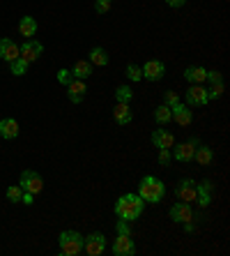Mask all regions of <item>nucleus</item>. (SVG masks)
Wrapping results in <instances>:
<instances>
[{"mask_svg": "<svg viewBox=\"0 0 230 256\" xmlns=\"http://www.w3.org/2000/svg\"><path fill=\"white\" fill-rule=\"evenodd\" d=\"M83 252L88 256H101L106 252V236H104V233L83 236Z\"/></svg>", "mask_w": 230, "mask_h": 256, "instance_id": "nucleus-4", "label": "nucleus"}, {"mask_svg": "<svg viewBox=\"0 0 230 256\" xmlns=\"http://www.w3.org/2000/svg\"><path fill=\"white\" fill-rule=\"evenodd\" d=\"M198 138L196 136H191L189 141H184V143H180V146H173V160H177V162H184V164H187V162H194V152H196V146H198Z\"/></svg>", "mask_w": 230, "mask_h": 256, "instance_id": "nucleus-6", "label": "nucleus"}, {"mask_svg": "<svg viewBox=\"0 0 230 256\" xmlns=\"http://www.w3.org/2000/svg\"><path fill=\"white\" fill-rule=\"evenodd\" d=\"M18 187H21L23 192H30V194H39V192L44 190V180H41V176L37 171H32V168H25V171L21 173Z\"/></svg>", "mask_w": 230, "mask_h": 256, "instance_id": "nucleus-5", "label": "nucleus"}, {"mask_svg": "<svg viewBox=\"0 0 230 256\" xmlns=\"http://www.w3.org/2000/svg\"><path fill=\"white\" fill-rule=\"evenodd\" d=\"M113 118H115V122H118L120 127L129 125L131 120H134V114H131L129 104H124V102H118V104H115V108H113Z\"/></svg>", "mask_w": 230, "mask_h": 256, "instance_id": "nucleus-16", "label": "nucleus"}, {"mask_svg": "<svg viewBox=\"0 0 230 256\" xmlns=\"http://www.w3.org/2000/svg\"><path fill=\"white\" fill-rule=\"evenodd\" d=\"M88 60H90V65H97V67H106V65H108V60H111V56H108V51H106V48L95 46V48H92V51H90Z\"/></svg>", "mask_w": 230, "mask_h": 256, "instance_id": "nucleus-23", "label": "nucleus"}, {"mask_svg": "<svg viewBox=\"0 0 230 256\" xmlns=\"http://www.w3.org/2000/svg\"><path fill=\"white\" fill-rule=\"evenodd\" d=\"M152 143H154V148H173L175 146V136L168 130H154Z\"/></svg>", "mask_w": 230, "mask_h": 256, "instance_id": "nucleus-17", "label": "nucleus"}, {"mask_svg": "<svg viewBox=\"0 0 230 256\" xmlns=\"http://www.w3.org/2000/svg\"><path fill=\"white\" fill-rule=\"evenodd\" d=\"M115 228H118V233H120V236H131V226H129V222L118 220V224H115Z\"/></svg>", "mask_w": 230, "mask_h": 256, "instance_id": "nucleus-36", "label": "nucleus"}, {"mask_svg": "<svg viewBox=\"0 0 230 256\" xmlns=\"http://www.w3.org/2000/svg\"><path fill=\"white\" fill-rule=\"evenodd\" d=\"M187 97V106H205L210 97H207V88H203V84H191L189 90L184 92Z\"/></svg>", "mask_w": 230, "mask_h": 256, "instance_id": "nucleus-11", "label": "nucleus"}, {"mask_svg": "<svg viewBox=\"0 0 230 256\" xmlns=\"http://www.w3.org/2000/svg\"><path fill=\"white\" fill-rule=\"evenodd\" d=\"M41 54H44V46H41V42H37V40H25V42L18 46V58H23L28 65L35 62Z\"/></svg>", "mask_w": 230, "mask_h": 256, "instance_id": "nucleus-10", "label": "nucleus"}, {"mask_svg": "<svg viewBox=\"0 0 230 256\" xmlns=\"http://www.w3.org/2000/svg\"><path fill=\"white\" fill-rule=\"evenodd\" d=\"M113 254L115 256H134L136 254V242L131 240V236H120L113 240Z\"/></svg>", "mask_w": 230, "mask_h": 256, "instance_id": "nucleus-12", "label": "nucleus"}, {"mask_svg": "<svg viewBox=\"0 0 230 256\" xmlns=\"http://www.w3.org/2000/svg\"><path fill=\"white\" fill-rule=\"evenodd\" d=\"M145 210V201H143L138 194H124L115 201V214L118 220L124 222H136Z\"/></svg>", "mask_w": 230, "mask_h": 256, "instance_id": "nucleus-1", "label": "nucleus"}, {"mask_svg": "<svg viewBox=\"0 0 230 256\" xmlns=\"http://www.w3.org/2000/svg\"><path fill=\"white\" fill-rule=\"evenodd\" d=\"M0 136L12 141V138L18 136V122L14 118H2L0 120Z\"/></svg>", "mask_w": 230, "mask_h": 256, "instance_id": "nucleus-19", "label": "nucleus"}, {"mask_svg": "<svg viewBox=\"0 0 230 256\" xmlns=\"http://www.w3.org/2000/svg\"><path fill=\"white\" fill-rule=\"evenodd\" d=\"M127 78H129V81H141L143 70L136 65V62H129V65H127Z\"/></svg>", "mask_w": 230, "mask_h": 256, "instance_id": "nucleus-29", "label": "nucleus"}, {"mask_svg": "<svg viewBox=\"0 0 230 256\" xmlns=\"http://www.w3.org/2000/svg\"><path fill=\"white\" fill-rule=\"evenodd\" d=\"M138 196L145 203H161V198L166 196V185L154 176H145L138 185Z\"/></svg>", "mask_w": 230, "mask_h": 256, "instance_id": "nucleus-2", "label": "nucleus"}, {"mask_svg": "<svg viewBox=\"0 0 230 256\" xmlns=\"http://www.w3.org/2000/svg\"><path fill=\"white\" fill-rule=\"evenodd\" d=\"M171 114H173V120H175L177 125H182V127H189L191 120H194L191 106H187V104H180V102H177L175 106H171Z\"/></svg>", "mask_w": 230, "mask_h": 256, "instance_id": "nucleus-15", "label": "nucleus"}, {"mask_svg": "<svg viewBox=\"0 0 230 256\" xmlns=\"http://www.w3.org/2000/svg\"><path fill=\"white\" fill-rule=\"evenodd\" d=\"M141 70H143V78H145V81H152V84L161 81L164 74H166V65L161 62V60H157V58H150Z\"/></svg>", "mask_w": 230, "mask_h": 256, "instance_id": "nucleus-8", "label": "nucleus"}, {"mask_svg": "<svg viewBox=\"0 0 230 256\" xmlns=\"http://www.w3.org/2000/svg\"><path fill=\"white\" fill-rule=\"evenodd\" d=\"M184 78L189 81V84H205V78H207V70L201 65H191L184 70Z\"/></svg>", "mask_w": 230, "mask_h": 256, "instance_id": "nucleus-21", "label": "nucleus"}, {"mask_svg": "<svg viewBox=\"0 0 230 256\" xmlns=\"http://www.w3.org/2000/svg\"><path fill=\"white\" fill-rule=\"evenodd\" d=\"M58 242H60V254L65 256H78L83 252V236L78 231H62Z\"/></svg>", "mask_w": 230, "mask_h": 256, "instance_id": "nucleus-3", "label": "nucleus"}, {"mask_svg": "<svg viewBox=\"0 0 230 256\" xmlns=\"http://www.w3.org/2000/svg\"><path fill=\"white\" fill-rule=\"evenodd\" d=\"M18 32L25 37V40H32L37 32V21L32 16H23L18 21Z\"/></svg>", "mask_w": 230, "mask_h": 256, "instance_id": "nucleus-24", "label": "nucleus"}, {"mask_svg": "<svg viewBox=\"0 0 230 256\" xmlns=\"http://www.w3.org/2000/svg\"><path fill=\"white\" fill-rule=\"evenodd\" d=\"M166 2H168V7H175V10L187 5V0H166Z\"/></svg>", "mask_w": 230, "mask_h": 256, "instance_id": "nucleus-38", "label": "nucleus"}, {"mask_svg": "<svg viewBox=\"0 0 230 256\" xmlns=\"http://www.w3.org/2000/svg\"><path fill=\"white\" fill-rule=\"evenodd\" d=\"M71 78H74V76H71L69 70H58V84H62L67 88V86L71 84Z\"/></svg>", "mask_w": 230, "mask_h": 256, "instance_id": "nucleus-33", "label": "nucleus"}, {"mask_svg": "<svg viewBox=\"0 0 230 256\" xmlns=\"http://www.w3.org/2000/svg\"><path fill=\"white\" fill-rule=\"evenodd\" d=\"M194 162H198L201 166H210L214 162V150L210 148V146L198 143V146H196V152H194Z\"/></svg>", "mask_w": 230, "mask_h": 256, "instance_id": "nucleus-18", "label": "nucleus"}, {"mask_svg": "<svg viewBox=\"0 0 230 256\" xmlns=\"http://www.w3.org/2000/svg\"><path fill=\"white\" fill-rule=\"evenodd\" d=\"M32 201H35V194H30V192H23V194H21V203L32 206Z\"/></svg>", "mask_w": 230, "mask_h": 256, "instance_id": "nucleus-37", "label": "nucleus"}, {"mask_svg": "<svg viewBox=\"0 0 230 256\" xmlns=\"http://www.w3.org/2000/svg\"><path fill=\"white\" fill-rule=\"evenodd\" d=\"M154 120H157V125H166V122H171L173 120L171 106H166V104L157 106V111H154Z\"/></svg>", "mask_w": 230, "mask_h": 256, "instance_id": "nucleus-25", "label": "nucleus"}, {"mask_svg": "<svg viewBox=\"0 0 230 256\" xmlns=\"http://www.w3.org/2000/svg\"><path fill=\"white\" fill-rule=\"evenodd\" d=\"M21 194H23V190H21L18 185L7 187V192H5V196H7L9 203H21Z\"/></svg>", "mask_w": 230, "mask_h": 256, "instance_id": "nucleus-28", "label": "nucleus"}, {"mask_svg": "<svg viewBox=\"0 0 230 256\" xmlns=\"http://www.w3.org/2000/svg\"><path fill=\"white\" fill-rule=\"evenodd\" d=\"M171 220L175 222V224H187V222H194V208H191V203L187 201H177L175 206L171 208Z\"/></svg>", "mask_w": 230, "mask_h": 256, "instance_id": "nucleus-9", "label": "nucleus"}, {"mask_svg": "<svg viewBox=\"0 0 230 256\" xmlns=\"http://www.w3.org/2000/svg\"><path fill=\"white\" fill-rule=\"evenodd\" d=\"M9 70H12L14 76H23L25 72H28V62H25L23 58H16V60L9 62Z\"/></svg>", "mask_w": 230, "mask_h": 256, "instance_id": "nucleus-27", "label": "nucleus"}, {"mask_svg": "<svg viewBox=\"0 0 230 256\" xmlns=\"http://www.w3.org/2000/svg\"><path fill=\"white\" fill-rule=\"evenodd\" d=\"M175 196L180 198V201L196 203V198H198V190H196V180H191V178H182V180H177V185H175Z\"/></svg>", "mask_w": 230, "mask_h": 256, "instance_id": "nucleus-7", "label": "nucleus"}, {"mask_svg": "<svg viewBox=\"0 0 230 256\" xmlns=\"http://www.w3.org/2000/svg\"><path fill=\"white\" fill-rule=\"evenodd\" d=\"M131 97H134V90H131L129 86H118V88H115V100H118V102L129 104Z\"/></svg>", "mask_w": 230, "mask_h": 256, "instance_id": "nucleus-26", "label": "nucleus"}, {"mask_svg": "<svg viewBox=\"0 0 230 256\" xmlns=\"http://www.w3.org/2000/svg\"><path fill=\"white\" fill-rule=\"evenodd\" d=\"M0 58L7 60V62H12V60L18 58V46L12 42V40H7V37L0 40Z\"/></svg>", "mask_w": 230, "mask_h": 256, "instance_id": "nucleus-20", "label": "nucleus"}, {"mask_svg": "<svg viewBox=\"0 0 230 256\" xmlns=\"http://www.w3.org/2000/svg\"><path fill=\"white\" fill-rule=\"evenodd\" d=\"M71 76L81 78V81H85V78L92 76V65H90V60H76L74 67H71Z\"/></svg>", "mask_w": 230, "mask_h": 256, "instance_id": "nucleus-22", "label": "nucleus"}, {"mask_svg": "<svg viewBox=\"0 0 230 256\" xmlns=\"http://www.w3.org/2000/svg\"><path fill=\"white\" fill-rule=\"evenodd\" d=\"M221 95H224V81H221V84H212V88L207 90V97H210V100H219Z\"/></svg>", "mask_w": 230, "mask_h": 256, "instance_id": "nucleus-31", "label": "nucleus"}, {"mask_svg": "<svg viewBox=\"0 0 230 256\" xmlns=\"http://www.w3.org/2000/svg\"><path fill=\"white\" fill-rule=\"evenodd\" d=\"M205 81H210V84H221L224 81V74L217 70H207V78Z\"/></svg>", "mask_w": 230, "mask_h": 256, "instance_id": "nucleus-35", "label": "nucleus"}, {"mask_svg": "<svg viewBox=\"0 0 230 256\" xmlns=\"http://www.w3.org/2000/svg\"><path fill=\"white\" fill-rule=\"evenodd\" d=\"M196 190H198V206L201 208H207L212 203V196H214V182L212 180H203V182H196Z\"/></svg>", "mask_w": 230, "mask_h": 256, "instance_id": "nucleus-14", "label": "nucleus"}, {"mask_svg": "<svg viewBox=\"0 0 230 256\" xmlns=\"http://www.w3.org/2000/svg\"><path fill=\"white\" fill-rule=\"evenodd\" d=\"M85 95H88V86H85V81H81V78H71V84L67 86V97H69L71 104H81V102L85 100Z\"/></svg>", "mask_w": 230, "mask_h": 256, "instance_id": "nucleus-13", "label": "nucleus"}, {"mask_svg": "<svg viewBox=\"0 0 230 256\" xmlns=\"http://www.w3.org/2000/svg\"><path fill=\"white\" fill-rule=\"evenodd\" d=\"M177 102H180V97H177L175 90H166L164 92V104L166 106H175Z\"/></svg>", "mask_w": 230, "mask_h": 256, "instance_id": "nucleus-32", "label": "nucleus"}, {"mask_svg": "<svg viewBox=\"0 0 230 256\" xmlns=\"http://www.w3.org/2000/svg\"><path fill=\"white\" fill-rule=\"evenodd\" d=\"M111 10V0H95V12L97 14H106Z\"/></svg>", "mask_w": 230, "mask_h": 256, "instance_id": "nucleus-34", "label": "nucleus"}, {"mask_svg": "<svg viewBox=\"0 0 230 256\" xmlns=\"http://www.w3.org/2000/svg\"><path fill=\"white\" fill-rule=\"evenodd\" d=\"M157 160H159L161 166H168V164H171V160H173L171 148H159V155H157Z\"/></svg>", "mask_w": 230, "mask_h": 256, "instance_id": "nucleus-30", "label": "nucleus"}]
</instances>
